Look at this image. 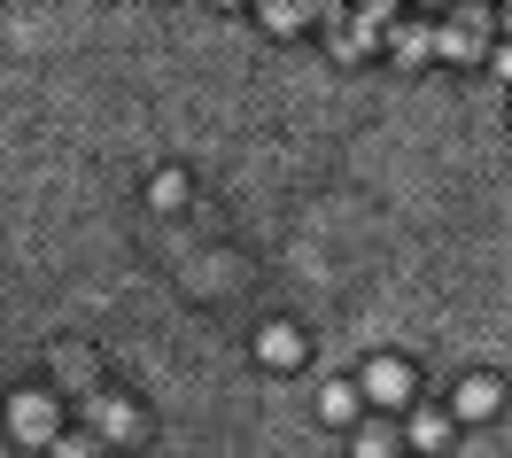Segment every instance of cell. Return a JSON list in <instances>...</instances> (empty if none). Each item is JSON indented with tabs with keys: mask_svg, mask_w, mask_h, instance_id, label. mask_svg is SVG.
Returning a JSON list of instances; mask_svg holds the SVG:
<instances>
[{
	"mask_svg": "<svg viewBox=\"0 0 512 458\" xmlns=\"http://www.w3.org/2000/svg\"><path fill=\"white\" fill-rule=\"evenodd\" d=\"M373 396H381V404H404V396H412V373H404V365H373Z\"/></svg>",
	"mask_w": 512,
	"mask_h": 458,
	"instance_id": "obj_1",
	"label": "cell"
},
{
	"mask_svg": "<svg viewBox=\"0 0 512 458\" xmlns=\"http://www.w3.org/2000/svg\"><path fill=\"white\" fill-rule=\"evenodd\" d=\"M388 8H396V0H365V16H373V24H381V16H388Z\"/></svg>",
	"mask_w": 512,
	"mask_h": 458,
	"instance_id": "obj_7",
	"label": "cell"
},
{
	"mask_svg": "<svg viewBox=\"0 0 512 458\" xmlns=\"http://www.w3.org/2000/svg\"><path fill=\"white\" fill-rule=\"evenodd\" d=\"M303 16H311L303 0H264V24H272V32H303Z\"/></svg>",
	"mask_w": 512,
	"mask_h": 458,
	"instance_id": "obj_3",
	"label": "cell"
},
{
	"mask_svg": "<svg viewBox=\"0 0 512 458\" xmlns=\"http://www.w3.org/2000/svg\"><path fill=\"white\" fill-rule=\"evenodd\" d=\"M295 358H303L295 327H264V365H295Z\"/></svg>",
	"mask_w": 512,
	"mask_h": 458,
	"instance_id": "obj_2",
	"label": "cell"
},
{
	"mask_svg": "<svg viewBox=\"0 0 512 458\" xmlns=\"http://www.w3.org/2000/svg\"><path fill=\"white\" fill-rule=\"evenodd\" d=\"M458 412H497V389H489V381H466V389H458Z\"/></svg>",
	"mask_w": 512,
	"mask_h": 458,
	"instance_id": "obj_5",
	"label": "cell"
},
{
	"mask_svg": "<svg viewBox=\"0 0 512 458\" xmlns=\"http://www.w3.org/2000/svg\"><path fill=\"white\" fill-rule=\"evenodd\" d=\"M55 458H94V451H86V443H63V451H55Z\"/></svg>",
	"mask_w": 512,
	"mask_h": 458,
	"instance_id": "obj_8",
	"label": "cell"
},
{
	"mask_svg": "<svg viewBox=\"0 0 512 458\" xmlns=\"http://www.w3.org/2000/svg\"><path fill=\"white\" fill-rule=\"evenodd\" d=\"M435 47H443V55H481V16H466V32H443Z\"/></svg>",
	"mask_w": 512,
	"mask_h": 458,
	"instance_id": "obj_4",
	"label": "cell"
},
{
	"mask_svg": "<svg viewBox=\"0 0 512 458\" xmlns=\"http://www.w3.org/2000/svg\"><path fill=\"white\" fill-rule=\"evenodd\" d=\"M326 8H334V16H342V0H326Z\"/></svg>",
	"mask_w": 512,
	"mask_h": 458,
	"instance_id": "obj_9",
	"label": "cell"
},
{
	"mask_svg": "<svg viewBox=\"0 0 512 458\" xmlns=\"http://www.w3.org/2000/svg\"><path fill=\"white\" fill-rule=\"evenodd\" d=\"M47 404H39V396H24V404H16V435H47Z\"/></svg>",
	"mask_w": 512,
	"mask_h": 458,
	"instance_id": "obj_6",
	"label": "cell"
}]
</instances>
